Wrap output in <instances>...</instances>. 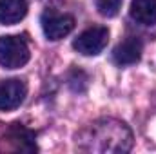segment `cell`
Here are the masks:
<instances>
[{"instance_id":"obj_1","label":"cell","mask_w":156,"mask_h":154,"mask_svg":"<svg viewBox=\"0 0 156 154\" xmlns=\"http://www.w3.org/2000/svg\"><path fill=\"white\" fill-rule=\"evenodd\" d=\"M76 143L78 149L87 152H127L133 145V134L122 121L100 120L80 134Z\"/></svg>"},{"instance_id":"obj_2","label":"cell","mask_w":156,"mask_h":154,"mask_svg":"<svg viewBox=\"0 0 156 154\" xmlns=\"http://www.w3.org/2000/svg\"><path fill=\"white\" fill-rule=\"evenodd\" d=\"M29 62V47L20 37H0V65L5 69H18Z\"/></svg>"},{"instance_id":"obj_3","label":"cell","mask_w":156,"mask_h":154,"mask_svg":"<svg viewBox=\"0 0 156 154\" xmlns=\"http://www.w3.org/2000/svg\"><path fill=\"white\" fill-rule=\"evenodd\" d=\"M40 24H42L44 35L49 40H60L75 29V18L66 13H56L55 9L44 11Z\"/></svg>"},{"instance_id":"obj_4","label":"cell","mask_w":156,"mask_h":154,"mask_svg":"<svg viewBox=\"0 0 156 154\" xmlns=\"http://www.w3.org/2000/svg\"><path fill=\"white\" fill-rule=\"evenodd\" d=\"M107 42H109L107 27L94 26V27L85 29L82 35H78V38L73 42V47L83 56H94L105 49Z\"/></svg>"},{"instance_id":"obj_5","label":"cell","mask_w":156,"mask_h":154,"mask_svg":"<svg viewBox=\"0 0 156 154\" xmlns=\"http://www.w3.org/2000/svg\"><path fill=\"white\" fill-rule=\"evenodd\" d=\"M26 94H27V85L22 80L0 82V111L7 113L20 107Z\"/></svg>"},{"instance_id":"obj_6","label":"cell","mask_w":156,"mask_h":154,"mask_svg":"<svg viewBox=\"0 0 156 154\" xmlns=\"http://www.w3.org/2000/svg\"><path fill=\"white\" fill-rule=\"evenodd\" d=\"M142 56V42L134 37H129L120 42L113 51V60L118 65H133Z\"/></svg>"},{"instance_id":"obj_7","label":"cell","mask_w":156,"mask_h":154,"mask_svg":"<svg viewBox=\"0 0 156 154\" xmlns=\"http://www.w3.org/2000/svg\"><path fill=\"white\" fill-rule=\"evenodd\" d=\"M27 15L26 0H0V24L13 26L18 24Z\"/></svg>"},{"instance_id":"obj_8","label":"cell","mask_w":156,"mask_h":154,"mask_svg":"<svg viewBox=\"0 0 156 154\" xmlns=\"http://www.w3.org/2000/svg\"><path fill=\"white\" fill-rule=\"evenodd\" d=\"M129 13L138 24L153 26L156 24V0H133Z\"/></svg>"},{"instance_id":"obj_9","label":"cell","mask_w":156,"mask_h":154,"mask_svg":"<svg viewBox=\"0 0 156 154\" xmlns=\"http://www.w3.org/2000/svg\"><path fill=\"white\" fill-rule=\"evenodd\" d=\"M7 140L15 142V151H37V145H35V134L24 127H20L18 123H15L7 134H5Z\"/></svg>"},{"instance_id":"obj_10","label":"cell","mask_w":156,"mask_h":154,"mask_svg":"<svg viewBox=\"0 0 156 154\" xmlns=\"http://www.w3.org/2000/svg\"><path fill=\"white\" fill-rule=\"evenodd\" d=\"M122 2L123 0H98L96 2V7L100 11V15L111 18V16H116L120 7H122Z\"/></svg>"}]
</instances>
